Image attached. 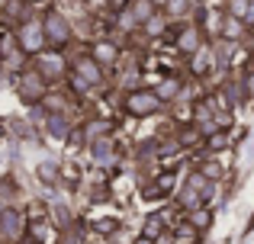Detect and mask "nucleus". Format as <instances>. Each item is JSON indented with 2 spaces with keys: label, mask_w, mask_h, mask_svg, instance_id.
<instances>
[{
  "label": "nucleus",
  "mask_w": 254,
  "mask_h": 244,
  "mask_svg": "<svg viewBox=\"0 0 254 244\" xmlns=\"http://www.w3.org/2000/svg\"><path fill=\"white\" fill-rule=\"evenodd\" d=\"M129 10L135 13V19L138 23H148V19H155V13H158V6H155V0H129Z\"/></svg>",
  "instance_id": "9b49d317"
},
{
  "label": "nucleus",
  "mask_w": 254,
  "mask_h": 244,
  "mask_svg": "<svg viewBox=\"0 0 254 244\" xmlns=\"http://www.w3.org/2000/svg\"><path fill=\"white\" fill-rule=\"evenodd\" d=\"M16 45L26 51V55H42V49L49 45L42 19H23L19 29H16Z\"/></svg>",
  "instance_id": "f257e3e1"
},
{
  "label": "nucleus",
  "mask_w": 254,
  "mask_h": 244,
  "mask_svg": "<svg viewBox=\"0 0 254 244\" xmlns=\"http://www.w3.org/2000/svg\"><path fill=\"white\" fill-rule=\"evenodd\" d=\"M145 29H148V32H151V36H155V32H161V29H164V26H161V19H158V16H155V19H148V23H145Z\"/></svg>",
  "instance_id": "7c9ffc66"
},
{
  "label": "nucleus",
  "mask_w": 254,
  "mask_h": 244,
  "mask_svg": "<svg viewBox=\"0 0 254 244\" xmlns=\"http://www.w3.org/2000/svg\"><path fill=\"white\" fill-rule=\"evenodd\" d=\"M187 6H190V0H168V6H164V10H168L171 16H184Z\"/></svg>",
  "instance_id": "393cba45"
},
{
  "label": "nucleus",
  "mask_w": 254,
  "mask_h": 244,
  "mask_svg": "<svg viewBox=\"0 0 254 244\" xmlns=\"http://www.w3.org/2000/svg\"><path fill=\"white\" fill-rule=\"evenodd\" d=\"M45 36H49V45H55V49H64V45L71 42V26H68V19L62 16V13H45Z\"/></svg>",
  "instance_id": "7ed1b4c3"
},
{
  "label": "nucleus",
  "mask_w": 254,
  "mask_h": 244,
  "mask_svg": "<svg viewBox=\"0 0 254 244\" xmlns=\"http://www.w3.org/2000/svg\"><path fill=\"white\" fill-rule=\"evenodd\" d=\"M174 238H177V244H196V238H199V228L187 222V225H180V228H177V235H174Z\"/></svg>",
  "instance_id": "a211bd4d"
},
{
  "label": "nucleus",
  "mask_w": 254,
  "mask_h": 244,
  "mask_svg": "<svg viewBox=\"0 0 254 244\" xmlns=\"http://www.w3.org/2000/svg\"><path fill=\"white\" fill-rule=\"evenodd\" d=\"M132 244H158V241H155V238H148V235H142V238H135Z\"/></svg>",
  "instance_id": "473e14b6"
},
{
  "label": "nucleus",
  "mask_w": 254,
  "mask_h": 244,
  "mask_svg": "<svg viewBox=\"0 0 254 244\" xmlns=\"http://www.w3.org/2000/svg\"><path fill=\"white\" fill-rule=\"evenodd\" d=\"M71 84H74V90H77V94H87V90H90V84H87L81 74H74V77H71Z\"/></svg>",
  "instance_id": "cd10ccee"
},
{
  "label": "nucleus",
  "mask_w": 254,
  "mask_h": 244,
  "mask_svg": "<svg viewBox=\"0 0 254 244\" xmlns=\"http://www.w3.org/2000/svg\"><path fill=\"white\" fill-rule=\"evenodd\" d=\"M90 154H93V164H113V142H110V135L97 138V142L90 145Z\"/></svg>",
  "instance_id": "9d476101"
},
{
  "label": "nucleus",
  "mask_w": 254,
  "mask_h": 244,
  "mask_svg": "<svg viewBox=\"0 0 254 244\" xmlns=\"http://www.w3.org/2000/svg\"><path fill=\"white\" fill-rule=\"evenodd\" d=\"M193 74H206V71L212 68V51H206V49H199L196 55H193Z\"/></svg>",
  "instance_id": "f3484780"
},
{
  "label": "nucleus",
  "mask_w": 254,
  "mask_h": 244,
  "mask_svg": "<svg viewBox=\"0 0 254 244\" xmlns=\"http://www.w3.org/2000/svg\"><path fill=\"white\" fill-rule=\"evenodd\" d=\"M203 174L209 177V180H219V177H222V167H219L216 161H206V164H203Z\"/></svg>",
  "instance_id": "a878e982"
},
{
  "label": "nucleus",
  "mask_w": 254,
  "mask_h": 244,
  "mask_svg": "<svg viewBox=\"0 0 254 244\" xmlns=\"http://www.w3.org/2000/svg\"><path fill=\"white\" fill-rule=\"evenodd\" d=\"M158 244H177V238H174V235H161V238H155Z\"/></svg>",
  "instance_id": "2f4dec72"
},
{
  "label": "nucleus",
  "mask_w": 254,
  "mask_h": 244,
  "mask_svg": "<svg viewBox=\"0 0 254 244\" xmlns=\"http://www.w3.org/2000/svg\"><path fill=\"white\" fill-rule=\"evenodd\" d=\"M155 6H168V0H155Z\"/></svg>",
  "instance_id": "c9c22d12"
},
{
  "label": "nucleus",
  "mask_w": 254,
  "mask_h": 244,
  "mask_svg": "<svg viewBox=\"0 0 254 244\" xmlns=\"http://www.w3.org/2000/svg\"><path fill=\"white\" fill-rule=\"evenodd\" d=\"M155 94L161 97L164 103H168V100H174V97L180 94V81H177V77H164V81L158 84V90H155Z\"/></svg>",
  "instance_id": "dca6fc26"
},
{
  "label": "nucleus",
  "mask_w": 254,
  "mask_h": 244,
  "mask_svg": "<svg viewBox=\"0 0 254 244\" xmlns=\"http://www.w3.org/2000/svg\"><path fill=\"white\" fill-rule=\"evenodd\" d=\"M225 145V135H212V148H222Z\"/></svg>",
  "instance_id": "f704fd0d"
},
{
  "label": "nucleus",
  "mask_w": 254,
  "mask_h": 244,
  "mask_svg": "<svg viewBox=\"0 0 254 244\" xmlns=\"http://www.w3.org/2000/svg\"><path fill=\"white\" fill-rule=\"evenodd\" d=\"M251 71H254V64H251Z\"/></svg>",
  "instance_id": "4c0bfd02"
},
{
  "label": "nucleus",
  "mask_w": 254,
  "mask_h": 244,
  "mask_svg": "<svg viewBox=\"0 0 254 244\" xmlns=\"http://www.w3.org/2000/svg\"><path fill=\"white\" fill-rule=\"evenodd\" d=\"M26 244H39V238H26Z\"/></svg>",
  "instance_id": "e433bc0d"
},
{
  "label": "nucleus",
  "mask_w": 254,
  "mask_h": 244,
  "mask_svg": "<svg viewBox=\"0 0 254 244\" xmlns=\"http://www.w3.org/2000/svg\"><path fill=\"white\" fill-rule=\"evenodd\" d=\"M74 74H81L90 87H97L100 81H103V64L100 61H93V55H87V58H77V64H74Z\"/></svg>",
  "instance_id": "423d86ee"
},
{
  "label": "nucleus",
  "mask_w": 254,
  "mask_h": 244,
  "mask_svg": "<svg viewBox=\"0 0 254 244\" xmlns=\"http://www.w3.org/2000/svg\"><path fill=\"white\" fill-rule=\"evenodd\" d=\"M248 10H251V0H229V16L245 19V16H248Z\"/></svg>",
  "instance_id": "aec40b11"
},
{
  "label": "nucleus",
  "mask_w": 254,
  "mask_h": 244,
  "mask_svg": "<svg viewBox=\"0 0 254 244\" xmlns=\"http://www.w3.org/2000/svg\"><path fill=\"white\" fill-rule=\"evenodd\" d=\"M90 55H93V61H100L103 68H113V64L119 61V49H116L113 42H106V39H100V42H93Z\"/></svg>",
  "instance_id": "6e6552de"
},
{
  "label": "nucleus",
  "mask_w": 254,
  "mask_h": 244,
  "mask_svg": "<svg viewBox=\"0 0 254 244\" xmlns=\"http://www.w3.org/2000/svg\"><path fill=\"white\" fill-rule=\"evenodd\" d=\"M177 49L184 51V55H196V51L203 49V36H199L196 26H187V29L177 36Z\"/></svg>",
  "instance_id": "1a4fd4ad"
},
{
  "label": "nucleus",
  "mask_w": 254,
  "mask_h": 244,
  "mask_svg": "<svg viewBox=\"0 0 254 244\" xmlns=\"http://www.w3.org/2000/svg\"><path fill=\"white\" fill-rule=\"evenodd\" d=\"M199 202H203V193H199V190H193L190 183H184V190H180V206L184 209H199Z\"/></svg>",
  "instance_id": "4468645a"
},
{
  "label": "nucleus",
  "mask_w": 254,
  "mask_h": 244,
  "mask_svg": "<svg viewBox=\"0 0 254 244\" xmlns=\"http://www.w3.org/2000/svg\"><path fill=\"white\" fill-rule=\"evenodd\" d=\"M106 135H110V122H106V119H90L84 125V138L90 145L97 142V138H106Z\"/></svg>",
  "instance_id": "ddd939ff"
},
{
  "label": "nucleus",
  "mask_w": 254,
  "mask_h": 244,
  "mask_svg": "<svg viewBox=\"0 0 254 244\" xmlns=\"http://www.w3.org/2000/svg\"><path fill=\"white\" fill-rule=\"evenodd\" d=\"M116 23H119V29H126V32H132V29H135V26H142V23H138V19H135V13L129 10V3H126L123 10H119V19H116Z\"/></svg>",
  "instance_id": "6ab92c4d"
},
{
  "label": "nucleus",
  "mask_w": 254,
  "mask_h": 244,
  "mask_svg": "<svg viewBox=\"0 0 254 244\" xmlns=\"http://www.w3.org/2000/svg\"><path fill=\"white\" fill-rule=\"evenodd\" d=\"M245 26H254V0H251V10H248V16H245Z\"/></svg>",
  "instance_id": "72a5a7b5"
},
{
  "label": "nucleus",
  "mask_w": 254,
  "mask_h": 244,
  "mask_svg": "<svg viewBox=\"0 0 254 244\" xmlns=\"http://www.w3.org/2000/svg\"><path fill=\"white\" fill-rule=\"evenodd\" d=\"M39 177H42L45 183H52V180H55V177H58L55 164H52V161H42V164H39Z\"/></svg>",
  "instance_id": "b1692460"
},
{
  "label": "nucleus",
  "mask_w": 254,
  "mask_h": 244,
  "mask_svg": "<svg viewBox=\"0 0 254 244\" xmlns=\"http://www.w3.org/2000/svg\"><path fill=\"white\" fill-rule=\"evenodd\" d=\"M0 235L10 241H16L19 235H23V215L16 212V209H3L0 212Z\"/></svg>",
  "instance_id": "0eeeda50"
},
{
  "label": "nucleus",
  "mask_w": 254,
  "mask_h": 244,
  "mask_svg": "<svg viewBox=\"0 0 254 244\" xmlns=\"http://www.w3.org/2000/svg\"><path fill=\"white\" fill-rule=\"evenodd\" d=\"M49 129H52V135H58V138L68 135V122H64L62 116H52V119H49Z\"/></svg>",
  "instance_id": "5701e85b"
},
{
  "label": "nucleus",
  "mask_w": 254,
  "mask_h": 244,
  "mask_svg": "<svg viewBox=\"0 0 254 244\" xmlns=\"http://www.w3.org/2000/svg\"><path fill=\"white\" fill-rule=\"evenodd\" d=\"M142 235H148V238H161V235H164V222L158 219V215H151V219L145 222V232Z\"/></svg>",
  "instance_id": "412c9836"
},
{
  "label": "nucleus",
  "mask_w": 254,
  "mask_h": 244,
  "mask_svg": "<svg viewBox=\"0 0 254 244\" xmlns=\"http://www.w3.org/2000/svg\"><path fill=\"white\" fill-rule=\"evenodd\" d=\"M6 13H10V16H19V13H23V0H10V3H6Z\"/></svg>",
  "instance_id": "c85d7f7f"
},
{
  "label": "nucleus",
  "mask_w": 254,
  "mask_h": 244,
  "mask_svg": "<svg viewBox=\"0 0 254 244\" xmlns=\"http://www.w3.org/2000/svg\"><path fill=\"white\" fill-rule=\"evenodd\" d=\"M187 183H190L193 190H199V193H203V199H209V196H212V180H209V177L203 174V170H196V174H190V177H187Z\"/></svg>",
  "instance_id": "2eb2a0df"
},
{
  "label": "nucleus",
  "mask_w": 254,
  "mask_h": 244,
  "mask_svg": "<svg viewBox=\"0 0 254 244\" xmlns=\"http://www.w3.org/2000/svg\"><path fill=\"white\" fill-rule=\"evenodd\" d=\"M19 94H23V100L39 103L45 97V77L39 71H23L19 74Z\"/></svg>",
  "instance_id": "39448f33"
},
{
  "label": "nucleus",
  "mask_w": 254,
  "mask_h": 244,
  "mask_svg": "<svg viewBox=\"0 0 254 244\" xmlns=\"http://www.w3.org/2000/svg\"><path fill=\"white\" fill-rule=\"evenodd\" d=\"M225 100H229V106H235V103L242 100V90H238L235 84H225Z\"/></svg>",
  "instance_id": "bb28decb"
},
{
  "label": "nucleus",
  "mask_w": 254,
  "mask_h": 244,
  "mask_svg": "<svg viewBox=\"0 0 254 244\" xmlns=\"http://www.w3.org/2000/svg\"><path fill=\"white\" fill-rule=\"evenodd\" d=\"M242 32H245V19L225 16V23H222V39H225V42H238V39H242Z\"/></svg>",
  "instance_id": "f8f14e48"
},
{
  "label": "nucleus",
  "mask_w": 254,
  "mask_h": 244,
  "mask_svg": "<svg viewBox=\"0 0 254 244\" xmlns=\"http://www.w3.org/2000/svg\"><path fill=\"white\" fill-rule=\"evenodd\" d=\"M209 222H212V215L206 212V209H193V212H190V225H196V228H209Z\"/></svg>",
  "instance_id": "4be33fe9"
},
{
  "label": "nucleus",
  "mask_w": 254,
  "mask_h": 244,
  "mask_svg": "<svg viewBox=\"0 0 254 244\" xmlns=\"http://www.w3.org/2000/svg\"><path fill=\"white\" fill-rule=\"evenodd\" d=\"M36 71L45 81H58V77H64L68 64H64V58L58 51H42V55H36Z\"/></svg>",
  "instance_id": "20e7f679"
},
{
  "label": "nucleus",
  "mask_w": 254,
  "mask_h": 244,
  "mask_svg": "<svg viewBox=\"0 0 254 244\" xmlns=\"http://www.w3.org/2000/svg\"><path fill=\"white\" fill-rule=\"evenodd\" d=\"M161 103L164 100L155 94V90H132V94L126 97V113L145 119V116H155L158 109H161Z\"/></svg>",
  "instance_id": "f03ea898"
},
{
  "label": "nucleus",
  "mask_w": 254,
  "mask_h": 244,
  "mask_svg": "<svg viewBox=\"0 0 254 244\" xmlns=\"http://www.w3.org/2000/svg\"><path fill=\"white\" fill-rule=\"evenodd\" d=\"M245 94L254 100V71H248V77H245Z\"/></svg>",
  "instance_id": "c756f323"
}]
</instances>
